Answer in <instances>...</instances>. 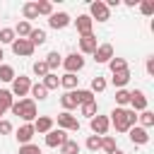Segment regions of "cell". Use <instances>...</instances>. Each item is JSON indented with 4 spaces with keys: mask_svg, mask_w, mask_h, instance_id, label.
Masks as SVG:
<instances>
[{
    "mask_svg": "<svg viewBox=\"0 0 154 154\" xmlns=\"http://www.w3.org/2000/svg\"><path fill=\"white\" fill-rule=\"evenodd\" d=\"M108 123L118 130V132H128L135 123H137V113L132 111V108H113L111 111V118H108Z\"/></svg>",
    "mask_w": 154,
    "mask_h": 154,
    "instance_id": "6da1fadb",
    "label": "cell"
},
{
    "mask_svg": "<svg viewBox=\"0 0 154 154\" xmlns=\"http://www.w3.org/2000/svg\"><path fill=\"white\" fill-rule=\"evenodd\" d=\"M10 111H12L14 116H19L24 123H34V120L38 118V113H36V101H34L31 96H24V99L14 101Z\"/></svg>",
    "mask_w": 154,
    "mask_h": 154,
    "instance_id": "7a4b0ae2",
    "label": "cell"
},
{
    "mask_svg": "<svg viewBox=\"0 0 154 154\" xmlns=\"http://www.w3.org/2000/svg\"><path fill=\"white\" fill-rule=\"evenodd\" d=\"M89 17H91V22H94V19H96V22H108V19H111V10L106 7L103 0H94V2L89 5Z\"/></svg>",
    "mask_w": 154,
    "mask_h": 154,
    "instance_id": "3957f363",
    "label": "cell"
},
{
    "mask_svg": "<svg viewBox=\"0 0 154 154\" xmlns=\"http://www.w3.org/2000/svg\"><path fill=\"white\" fill-rule=\"evenodd\" d=\"M58 128L60 130H72V132H77L79 130V120H77V116H72V113H67V111H63V113H58Z\"/></svg>",
    "mask_w": 154,
    "mask_h": 154,
    "instance_id": "277c9868",
    "label": "cell"
},
{
    "mask_svg": "<svg viewBox=\"0 0 154 154\" xmlns=\"http://www.w3.org/2000/svg\"><path fill=\"white\" fill-rule=\"evenodd\" d=\"M63 67H65V72H70V75H77V72L84 67V58H82L79 53H70V55L63 60Z\"/></svg>",
    "mask_w": 154,
    "mask_h": 154,
    "instance_id": "5b68a950",
    "label": "cell"
},
{
    "mask_svg": "<svg viewBox=\"0 0 154 154\" xmlns=\"http://www.w3.org/2000/svg\"><path fill=\"white\" fill-rule=\"evenodd\" d=\"M89 128H91V132L94 135H99V137H103L106 132H108V128H111V123H108V116H94L91 120H89Z\"/></svg>",
    "mask_w": 154,
    "mask_h": 154,
    "instance_id": "8992f818",
    "label": "cell"
},
{
    "mask_svg": "<svg viewBox=\"0 0 154 154\" xmlns=\"http://www.w3.org/2000/svg\"><path fill=\"white\" fill-rule=\"evenodd\" d=\"M29 89H31V82H29V77H24V75H19V77H14L12 79V96H26L29 94Z\"/></svg>",
    "mask_w": 154,
    "mask_h": 154,
    "instance_id": "52a82bcc",
    "label": "cell"
},
{
    "mask_svg": "<svg viewBox=\"0 0 154 154\" xmlns=\"http://www.w3.org/2000/svg\"><path fill=\"white\" fill-rule=\"evenodd\" d=\"M10 46H12V53L14 55H22V58H29L34 53V46L29 43V38H14Z\"/></svg>",
    "mask_w": 154,
    "mask_h": 154,
    "instance_id": "ba28073f",
    "label": "cell"
},
{
    "mask_svg": "<svg viewBox=\"0 0 154 154\" xmlns=\"http://www.w3.org/2000/svg\"><path fill=\"white\" fill-rule=\"evenodd\" d=\"M130 106H132V111L137 113H142V111H147V96H144V91L142 89H135V91H130Z\"/></svg>",
    "mask_w": 154,
    "mask_h": 154,
    "instance_id": "9c48e42d",
    "label": "cell"
},
{
    "mask_svg": "<svg viewBox=\"0 0 154 154\" xmlns=\"http://www.w3.org/2000/svg\"><path fill=\"white\" fill-rule=\"evenodd\" d=\"M70 137H67V132L65 130H51V132H46V144L48 147H63V142H67Z\"/></svg>",
    "mask_w": 154,
    "mask_h": 154,
    "instance_id": "30bf717a",
    "label": "cell"
},
{
    "mask_svg": "<svg viewBox=\"0 0 154 154\" xmlns=\"http://www.w3.org/2000/svg\"><path fill=\"white\" fill-rule=\"evenodd\" d=\"M70 22H72V19H70L67 12H53V14L48 17V26H51V29H65Z\"/></svg>",
    "mask_w": 154,
    "mask_h": 154,
    "instance_id": "8fae6325",
    "label": "cell"
},
{
    "mask_svg": "<svg viewBox=\"0 0 154 154\" xmlns=\"http://www.w3.org/2000/svg\"><path fill=\"white\" fill-rule=\"evenodd\" d=\"M113 58V46L111 43H99L96 51H94V60L96 63H108Z\"/></svg>",
    "mask_w": 154,
    "mask_h": 154,
    "instance_id": "7c38bea8",
    "label": "cell"
},
{
    "mask_svg": "<svg viewBox=\"0 0 154 154\" xmlns=\"http://www.w3.org/2000/svg\"><path fill=\"white\" fill-rule=\"evenodd\" d=\"M128 132H130V142L132 144H147L149 142V132L144 128H140V125H132Z\"/></svg>",
    "mask_w": 154,
    "mask_h": 154,
    "instance_id": "4fadbf2b",
    "label": "cell"
},
{
    "mask_svg": "<svg viewBox=\"0 0 154 154\" xmlns=\"http://www.w3.org/2000/svg\"><path fill=\"white\" fill-rule=\"evenodd\" d=\"M75 26H77V34H79V36H87V34H91L94 22H91L89 14H79V17L75 19Z\"/></svg>",
    "mask_w": 154,
    "mask_h": 154,
    "instance_id": "5bb4252c",
    "label": "cell"
},
{
    "mask_svg": "<svg viewBox=\"0 0 154 154\" xmlns=\"http://www.w3.org/2000/svg\"><path fill=\"white\" fill-rule=\"evenodd\" d=\"M34 135H36L34 125H31V123H24V125H22V128L17 130V135H14V137H17V142H19V144H29Z\"/></svg>",
    "mask_w": 154,
    "mask_h": 154,
    "instance_id": "9a60e30c",
    "label": "cell"
},
{
    "mask_svg": "<svg viewBox=\"0 0 154 154\" xmlns=\"http://www.w3.org/2000/svg\"><path fill=\"white\" fill-rule=\"evenodd\" d=\"M31 125H34V130H36V132L46 135V132H51V130H53V118H51V116H38Z\"/></svg>",
    "mask_w": 154,
    "mask_h": 154,
    "instance_id": "2e32d148",
    "label": "cell"
},
{
    "mask_svg": "<svg viewBox=\"0 0 154 154\" xmlns=\"http://www.w3.org/2000/svg\"><path fill=\"white\" fill-rule=\"evenodd\" d=\"M96 46H99V43H96V36H94V34H87V36L79 38V51H82V53H91V55H94Z\"/></svg>",
    "mask_w": 154,
    "mask_h": 154,
    "instance_id": "e0dca14e",
    "label": "cell"
},
{
    "mask_svg": "<svg viewBox=\"0 0 154 154\" xmlns=\"http://www.w3.org/2000/svg\"><path fill=\"white\" fill-rule=\"evenodd\" d=\"M111 75H113L111 79H113V84H116L118 89H125V84L130 82V70H128V67H125V70H118V72H111Z\"/></svg>",
    "mask_w": 154,
    "mask_h": 154,
    "instance_id": "ac0fdd59",
    "label": "cell"
},
{
    "mask_svg": "<svg viewBox=\"0 0 154 154\" xmlns=\"http://www.w3.org/2000/svg\"><path fill=\"white\" fill-rule=\"evenodd\" d=\"M77 84H79V77H77V75L65 72V75L60 77V87H63V89H67V91H75V89H77Z\"/></svg>",
    "mask_w": 154,
    "mask_h": 154,
    "instance_id": "d6986e66",
    "label": "cell"
},
{
    "mask_svg": "<svg viewBox=\"0 0 154 154\" xmlns=\"http://www.w3.org/2000/svg\"><path fill=\"white\" fill-rule=\"evenodd\" d=\"M12 103H14L12 91H10V89H0V113L10 111V108H12Z\"/></svg>",
    "mask_w": 154,
    "mask_h": 154,
    "instance_id": "ffe728a7",
    "label": "cell"
},
{
    "mask_svg": "<svg viewBox=\"0 0 154 154\" xmlns=\"http://www.w3.org/2000/svg\"><path fill=\"white\" fill-rule=\"evenodd\" d=\"M43 63H46V65H48V70L53 72V70H58V67L63 65V55H60L58 51H51V53L46 55V60H43Z\"/></svg>",
    "mask_w": 154,
    "mask_h": 154,
    "instance_id": "44dd1931",
    "label": "cell"
},
{
    "mask_svg": "<svg viewBox=\"0 0 154 154\" xmlns=\"http://www.w3.org/2000/svg\"><path fill=\"white\" fill-rule=\"evenodd\" d=\"M60 106H63L67 113H70L72 108H77L79 103H77V99H75V91H65V94L60 96Z\"/></svg>",
    "mask_w": 154,
    "mask_h": 154,
    "instance_id": "7402d4cb",
    "label": "cell"
},
{
    "mask_svg": "<svg viewBox=\"0 0 154 154\" xmlns=\"http://www.w3.org/2000/svg\"><path fill=\"white\" fill-rule=\"evenodd\" d=\"M29 38V43L36 48V46H41V43H46V31L43 29H31V34L26 36Z\"/></svg>",
    "mask_w": 154,
    "mask_h": 154,
    "instance_id": "603a6c76",
    "label": "cell"
},
{
    "mask_svg": "<svg viewBox=\"0 0 154 154\" xmlns=\"http://www.w3.org/2000/svg\"><path fill=\"white\" fill-rule=\"evenodd\" d=\"M22 14H24V22H29V19H36V17H38L36 2H24V5H22Z\"/></svg>",
    "mask_w": 154,
    "mask_h": 154,
    "instance_id": "cb8c5ba5",
    "label": "cell"
},
{
    "mask_svg": "<svg viewBox=\"0 0 154 154\" xmlns=\"http://www.w3.org/2000/svg\"><path fill=\"white\" fill-rule=\"evenodd\" d=\"M43 87H46V91H51V89H58L60 87V77L55 75V72H48L46 77H43V82H41Z\"/></svg>",
    "mask_w": 154,
    "mask_h": 154,
    "instance_id": "d4e9b609",
    "label": "cell"
},
{
    "mask_svg": "<svg viewBox=\"0 0 154 154\" xmlns=\"http://www.w3.org/2000/svg\"><path fill=\"white\" fill-rule=\"evenodd\" d=\"M75 99H77V103L82 106V103H91V101H94V94H91L89 89H75Z\"/></svg>",
    "mask_w": 154,
    "mask_h": 154,
    "instance_id": "484cf974",
    "label": "cell"
},
{
    "mask_svg": "<svg viewBox=\"0 0 154 154\" xmlns=\"http://www.w3.org/2000/svg\"><path fill=\"white\" fill-rule=\"evenodd\" d=\"M29 91H31V99H34V101H36V99H38V101H43V99L48 96L46 87H43V84H38V82H36V84H31V89H29Z\"/></svg>",
    "mask_w": 154,
    "mask_h": 154,
    "instance_id": "4316f807",
    "label": "cell"
},
{
    "mask_svg": "<svg viewBox=\"0 0 154 154\" xmlns=\"http://www.w3.org/2000/svg\"><path fill=\"white\" fill-rule=\"evenodd\" d=\"M14 77H17V75H14V67L2 63V65H0V82H12Z\"/></svg>",
    "mask_w": 154,
    "mask_h": 154,
    "instance_id": "83f0119b",
    "label": "cell"
},
{
    "mask_svg": "<svg viewBox=\"0 0 154 154\" xmlns=\"http://www.w3.org/2000/svg\"><path fill=\"white\" fill-rule=\"evenodd\" d=\"M29 34H31V24H29V22H19V24L14 26V36H17V38H26Z\"/></svg>",
    "mask_w": 154,
    "mask_h": 154,
    "instance_id": "f1b7e54d",
    "label": "cell"
},
{
    "mask_svg": "<svg viewBox=\"0 0 154 154\" xmlns=\"http://www.w3.org/2000/svg\"><path fill=\"white\" fill-rule=\"evenodd\" d=\"M137 120L142 123L140 128H144V130H147V128H152V125H154V113H152V111H142V113L137 116Z\"/></svg>",
    "mask_w": 154,
    "mask_h": 154,
    "instance_id": "f546056e",
    "label": "cell"
},
{
    "mask_svg": "<svg viewBox=\"0 0 154 154\" xmlns=\"http://www.w3.org/2000/svg\"><path fill=\"white\" fill-rule=\"evenodd\" d=\"M101 149H103L106 154H111L113 149H118V147H116V137H111V135H103V137H101Z\"/></svg>",
    "mask_w": 154,
    "mask_h": 154,
    "instance_id": "4dcf8cb0",
    "label": "cell"
},
{
    "mask_svg": "<svg viewBox=\"0 0 154 154\" xmlns=\"http://www.w3.org/2000/svg\"><path fill=\"white\" fill-rule=\"evenodd\" d=\"M60 154H79V144H77L75 140H67V142H63Z\"/></svg>",
    "mask_w": 154,
    "mask_h": 154,
    "instance_id": "1f68e13d",
    "label": "cell"
},
{
    "mask_svg": "<svg viewBox=\"0 0 154 154\" xmlns=\"http://www.w3.org/2000/svg\"><path fill=\"white\" fill-rule=\"evenodd\" d=\"M31 70H34V75H36V77H41V79H43V77H46L48 72H51V70H48V65H46L43 60H36Z\"/></svg>",
    "mask_w": 154,
    "mask_h": 154,
    "instance_id": "d6a6232c",
    "label": "cell"
},
{
    "mask_svg": "<svg viewBox=\"0 0 154 154\" xmlns=\"http://www.w3.org/2000/svg\"><path fill=\"white\" fill-rule=\"evenodd\" d=\"M79 108H82V116H87L89 120H91V118L96 116V111H99V106H96V101H91V103H82Z\"/></svg>",
    "mask_w": 154,
    "mask_h": 154,
    "instance_id": "836d02e7",
    "label": "cell"
},
{
    "mask_svg": "<svg viewBox=\"0 0 154 154\" xmlns=\"http://www.w3.org/2000/svg\"><path fill=\"white\" fill-rule=\"evenodd\" d=\"M108 67H111V72H118V70H125L128 63H125V58H111L108 60Z\"/></svg>",
    "mask_w": 154,
    "mask_h": 154,
    "instance_id": "e575fe53",
    "label": "cell"
},
{
    "mask_svg": "<svg viewBox=\"0 0 154 154\" xmlns=\"http://www.w3.org/2000/svg\"><path fill=\"white\" fill-rule=\"evenodd\" d=\"M116 103H118L120 108H123L125 103H130V91H128V89H118V91H116Z\"/></svg>",
    "mask_w": 154,
    "mask_h": 154,
    "instance_id": "d590c367",
    "label": "cell"
},
{
    "mask_svg": "<svg viewBox=\"0 0 154 154\" xmlns=\"http://www.w3.org/2000/svg\"><path fill=\"white\" fill-rule=\"evenodd\" d=\"M87 149L89 152H99L101 149V137L99 135H89L87 137Z\"/></svg>",
    "mask_w": 154,
    "mask_h": 154,
    "instance_id": "8d00e7d4",
    "label": "cell"
},
{
    "mask_svg": "<svg viewBox=\"0 0 154 154\" xmlns=\"http://www.w3.org/2000/svg\"><path fill=\"white\" fill-rule=\"evenodd\" d=\"M17 36H14V29H10V26H5V29H0V43H12Z\"/></svg>",
    "mask_w": 154,
    "mask_h": 154,
    "instance_id": "74e56055",
    "label": "cell"
},
{
    "mask_svg": "<svg viewBox=\"0 0 154 154\" xmlns=\"http://www.w3.org/2000/svg\"><path fill=\"white\" fill-rule=\"evenodd\" d=\"M36 10H38V14H53V2H48V0H41V2H36Z\"/></svg>",
    "mask_w": 154,
    "mask_h": 154,
    "instance_id": "f35d334b",
    "label": "cell"
},
{
    "mask_svg": "<svg viewBox=\"0 0 154 154\" xmlns=\"http://www.w3.org/2000/svg\"><path fill=\"white\" fill-rule=\"evenodd\" d=\"M103 89H106V79L96 75V77L91 79V89H89V91H91V94H96V91H103Z\"/></svg>",
    "mask_w": 154,
    "mask_h": 154,
    "instance_id": "ab89813d",
    "label": "cell"
},
{
    "mask_svg": "<svg viewBox=\"0 0 154 154\" xmlns=\"http://www.w3.org/2000/svg\"><path fill=\"white\" fill-rule=\"evenodd\" d=\"M19 154H41V149L29 142V144H22V147H19Z\"/></svg>",
    "mask_w": 154,
    "mask_h": 154,
    "instance_id": "60d3db41",
    "label": "cell"
},
{
    "mask_svg": "<svg viewBox=\"0 0 154 154\" xmlns=\"http://www.w3.org/2000/svg\"><path fill=\"white\" fill-rule=\"evenodd\" d=\"M140 10H142V14H152L154 12V2H149V0H144V2H140Z\"/></svg>",
    "mask_w": 154,
    "mask_h": 154,
    "instance_id": "b9f144b4",
    "label": "cell"
},
{
    "mask_svg": "<svg viewBox=\"0 0 154 154\" xmlns=\"http://www.w3.org/2000/svg\"><path fill=\"white\" fill-rule=\"evenodd\" d=\"M10 132H12V123L0 118V135H10Z\"/></svg>",
    "mask_w": 154,
    "mask_h": 154,
    "instance_id": "7bdbcfd3",
    "label": "cell"
},
{
    "mask_svg": "<svg viewBox=\"0 0 154 154\" xmlns=\"http://www.w3.org/2000/svg\"><path fill=\"white\" fill-rule=\"evenodd\" d=\"M147 75H154V55L147 58Z\"/></svg>",
    "mask_w": 154,
    "mask_h": 154,
    "instance_id": "ee69618b",
    "label": "cell"
},
{
    "mask_svg": "<svg viewBox=\"0 0 154 154\" xmlns=\"http://www.w3.org/2000/svg\"><path fill=\"white\" fill-rule=\"evenodd\" d=\"M125 5L128 7H135V5H140V0H125Z\"/></svg>",
    "mask_w": 154,
    "mask_h": 154,
    "instance_id": "f6af8a7d",
    "label": "cell"
},
{
    "mask_svg": "<svg viewBox=\"0 0 154 154\" xmlns=\"http://www.w3.org/2000/svg\"><path fill=\"white\" fill-rule=\"evenodd\" d=\"M2 58H5V53H2V48H0V65H2Z\"/></svg>",
    "mask_w": 154,
    "mask_h": 154,
    "instance_id": "bcb514c9",
    "label": "cell"
},
{
    "mask_svg": "<svg viewBox=\"0 0 154 154\" xmlns=\"http://www.w3.org/2000/svg\"><path fill=\"white\" fill-rule=\"evenodd\" d=\"M111 154H125V152H120V149H113V152H111Z\"/></svg>",
    "mask_w": 154,
    "mask_h": 154,
    "instance_id": "7dc6e473",
    "label": "cell"
},
{
    "mask_svg": "<svg viewBox=\"0 0 154 154\" xmlns=\"http://www.w3.org/2000/svg\"><path fill=\"white\" fill-rule=\"evenodd\" d=\"M0 116H2V113H0Z\"/></svg>",
    "mask_w": 154,
    "mask_h": 154,
    "instance_id": "c3c4849f",
    "label": "cell"
}]
</instances>
